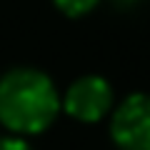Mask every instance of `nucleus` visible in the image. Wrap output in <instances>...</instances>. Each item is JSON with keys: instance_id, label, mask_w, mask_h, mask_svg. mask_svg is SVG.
I'll list each match as a JSON object with an SVG mask.
<instances>
[{"instance_id": "obj_1", "label": "nucleus", "mask_w": 150, "mask_h": 150, "mask_svg": "<svg viewBox=\"0 0 150 150\" xmlns=\"http://www.w3.org/2000/svg\"><path fill=\"white\" fill-rule=\"evenodd\" d=\"M60 108V93L43 70L13 68L0 78V123L20 138L48 130Z\"/></svg>"}, {"instance_id": "obj_2", "label": "nucleus", "mask_w": 150, "mask_h": 150, "mask_svg": "<svg viewBox=\"0 0 150 150\" xmlns=\"http://www.w3.org/2000/svg\"><path fill=\"white\" fill-rule=\"evenodd\" d=\"M110 138L120 150H150V93H133L112 110Z\"/></svg>"}, {"instance_id": "obj_3", "label": "nucleus", "mask_w": 150, "mask_h": 150, "mask_svg": "<svg viewBox=\"0 0 150 150\" xmlns=\"http://www.w3.org/2000/svg\"><path fill=\"white\" fill-rule=\"evenodd\" d=\"M63 108L73 120L78 123H98L110 112L115 93L112 85L100 78V75H83L78 80H73L60 98Z\"/></svg>"}, {"instance_id": "obj_4", "label": "nucleus", "mask_w": 150, "mask_h": 150, "mask_svg": "<svg viewBox=\"0 0 150 150\" xmlns=\"http://www.w3.org/2000/svg\"><path fill=\"white\" fill-rule=\"evenodd\" d=\"M55 8L60 13H65L68 18H83L90 10H95V5L100 0H53Z\"/></svg>"}, {"instance_id": "obj_5", "label": "nucleus", "mask_w": 150, "mask_h": 150, "mask_svg": "<svg viewBox=\"0 0 150 150\" xmlns=\"http://www.w3.org/2000/svg\"><path fill=\"white\" fill-rule=\"evenodd\" d=\"M0 150H33V145L20 135H8V138H0Z\"/></svg>"}]
</instances>
